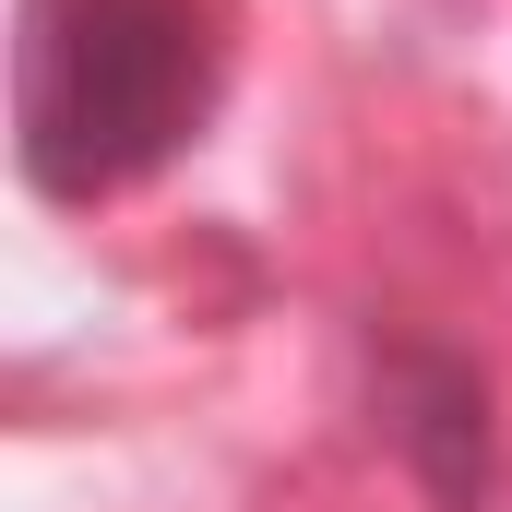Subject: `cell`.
<instances>
[{
    "label": "cell",
    "mask_w": 512,
    "mask_h": 512,
    "mask_svg": "<svg viewBox=\"0 0 512 512\" xmlns=\"http://www.w3.org/2000/svg\"><path fill=\"white\" fill-rule=\"evenodd\" d=\"M393 441L429 465V489H441V501H477V489H489V417H477V370H453V358L405 346V358H393Z\"/></svg>",
    "instance_id": "2"
},
{
    "label": "cell",
    "mask_w": 512,
    "mask_h": 512,
    "mask_svg": "<svg viewBox=\"0 0 512 512\" xmlns=\"http://www.w3.org/2000/svg\"><path fill=\"white\" fill-rule=\"evenodd\" d=\"M215 84L227 36L203 0H24V179L48 203H108L215 120Z\"/></svg>",
    "instance_id": "1"
}]
</instances>
